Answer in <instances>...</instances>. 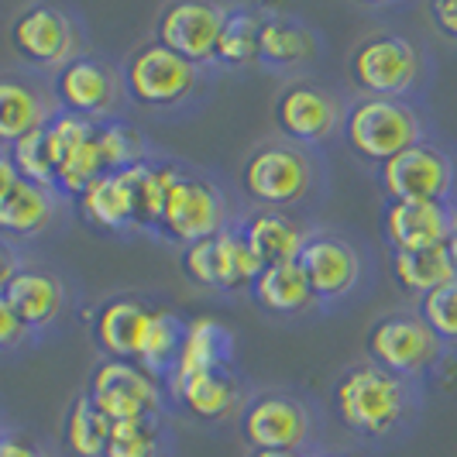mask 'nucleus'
Masks as SVG:
<instances>
[{
	"instance_id": "1",
	"label": "nucleus",
	"mask_w": 457,
	"mask_h": 457,
	"mask_svg": "<svg viewBox=\"0 0 457 457\" xmlns=\"http://www.w3.org/2000/svg\"><path fill=\"white\" fill-rule=\"evenodd\" d=\"M334 403L351 430L382 436L406 412V386L399 382V375H392L386 368L358 365L337 382Z\"/></svg>"
},
{
	"instance_id": "2",
	"label": "nucleus",
	"mask_w": 457,
	"mask_h": 457,
	"mask_svg": "<svg viewBox=\"0 0 457 457\" xmlns=\"http://www.w3.org/2000/svg\"><path fill=\"white\" fill-rule=\"evenodd\" d=\"M347 145L368 162L395 159L412 145H420V120L403 100L368 96L347 117Z\"/></svg>"
},
{
	"instance_id": "3",
	"label": "nucleus",
	"mask_w": 457,
	"mask_h": 457,
	"mask_svg": "<svg viewBox=\"0 0 457 457\" xmlns=\"http://www.w3.org/2000/svg\"><path fill=\"white\" fill-rule=\"evenodd\" d=\"M46 145L55 169V186L66 193L83 196V189L107 172L96 145V124L90 117L59 114L52 124H46Z\"/></svg>"
},
{
	"instance_id": "4",
	"label": "nucleus",
	"mask_w": 457,
	"mask_h": 457,
	"mask_svg": "<svg viewBox=\"0 0 457 457\" xmlns=\"http://www.w3.org/2000/svg\"><path fill=\"white\" fill-rule=\"evenodd\" d=\"M382 183L395 204H444L454 186V165L434 145H412L382 165Z\"/></svg>"
},
{
	"instance_id": "5",
	"label": "nucleus",
	"mask_w": 457,
	"mask_h": 457,
	"mask_svg": "<svg viewBox=\"0 0 457 457\" xmlns=\"http://www.w3.org/2000/svg\"><path fill=\"white\" fill-rule=\"evenodd\" d=\"M90 399L111 423H128V420H152L162 392L141 365L111 358L93 371Z\"/></svg>"
},
{
	"instance_id": "6",
	"label": "nucleus",
	"mask_w": 457,
	"mask_h": 457,
	"mask_svg": "<svg viewBox=\"0 0 457 457\" xmlns=\"http://www.w3.org/2000/svg\"><path fill=\"white\" fill-rule=\"evenodd\" d=\"M196 83V66L162 42L137 48L128 62V90L145 107H172Z\"/></svg>"
},
{
	"instance_id": "7",
	"label": "nucleus",
	"mask_w": 457,
	"mask_h": 457,
	"mask_svg": "<svg viewBox=\"0 0 457 457\" xmlns=\"http://www.w3.org/2000/svg\"><path fill=\"white\" fill-rule=\"evenodd\" d=\"M351 72H354V83L371 96L395 100L399 93H406L416 83L420 55L406 38L378 35V38H368L365 46L354 52Z\"/></svg>"
},
{
	"instance_id": "8",
	"label": "nucleus",
	"mask_w": 457,
	"mask_h": 457,
	"mask_svg": "<svg viewBox=\"0 0 457 457\" xmlns=\"http://www.w3.org/2000/svg\"><path fill=\"white\" fill-rule=\"evenodd\" d=\"M368 351L375 365L392 375H412L440 354V337L427 327L423 317H386L371 327Z\"/></svg>"
},
{
	"instance_id": "9",
	"label": "nucleus",
	"mask_w": 457,
	"mask_h": 457,
	"mask_svg": "<svg viewBox=\"0 0 457 457\" xmlns=\"http://www.w3.org/2000/svg\"><path fill=\"white\" fill-rule=\"evenodd\" d=\"M159 224L176 241H183L186 248L196 241H206V237H217L224 230V206H220L217 189L204 179L179 172V179L172 183L169 196H165Z\"/></svg>"
},
{
	"instance_id": "10",
	"label": "nucleus",
	"mask_w": 457,
	"mask_h": 457,
	"mask_svg": "<svg viewBox=\"0 0 457 457\" xmlns=\"http://www.w3.org/2000/svg\"><path fill=\"white\" fill-rule=\"evenodd\" d=\"M228 14L213 4H196V0H179L165 7L159 18V42L183 55L186 62H206L217 55V42L224 31Z\"/></svg>"
},
{
	"instance_id": "11",
	"label": "nucleus",
	"mask_w": 457,
	"mask_h": 457,
	"mask_svg": "<svg viewBox=\"0 0 457 457\" xmlns=\"http://www.w3.org/2000/svg\"><path fill=\"white\" fill-rule=\"evenodd\" d=\"M245 189L258 204H296L299 196H306V189H310V165L299 152L282 148V145L258 148L245 165Z\"/></svg>"
},
{
	"instance_id": "12",
	"label": "nucleus",
	"mask_w": 457,
	"mask_h": 457,
	"mask_svg": "<svg viewBox=\"0 0 457 457\" xmlns=\"http://www.w3.org/2000/svg\"><path fill=\"white\" fill-rule=\"evenodd\" d=\"M11 42L31 62H66L76 46V35L59 7L38 4L18 14V21L11 28Z\"/></svg>"
},
{
	"instance_id": "13",
	"label": "nucleus",
	"mask_w": 457,
	"mask_h": 457,
	"mask_svg": "<svg viewBox=\"0 0 457 457\" xmlns=\"http://www.w3.org/2000/svg\"><path fill=\"white\" fill-rule=\"evenodd\" d=\"M454 230L451 210L444 204H395L386 210V237L395 252H427L447 245Z\"/></svg>"
},
{
	"instance_id": "14",
	"label": "nucleus",
	"mask_w": 457,
	"mask_h": 457,
	"mask_svg": "<svg viewBox=\"0 0 457 457\" xmlns=\"http://www.w3.org/2000/svg\"><path fill=\"white\" fill-rule=\"evenodd\" d=\"M299 269L310 282V293L320 299H337L358 282V254L337 237H313L299 252Z\"/></svg>"
},
{
	"instance_id": "15",
	"label": "nucleus",
	"mask_w": 457,
	"mask_h": 457,
	"mask_svg": "<svg viewBox=\"0 0 457 457\" xmlns=\"http://www.w3.org/2000/svg\"><path fill=\"white\" fill-rule=\"evenodd\" d=\"M245 436L254 451H296L306 436V410L286 395H265L245 412Z\"/></svg>"
},
{
	"instance_id": "16",
	"label": "nucleus",
	"mask_w": 457,
	"mask_h": 457,
	"mask_svg": "<svg viewBox=\"0 0 457 457\" xmlns=\"http://www.w3.org/2000/svg\"><path fill=\"white\" fill-rule=\"evenodd\" d=\"M141 165V162H137ZM137 165L120 172H104L96 183H90L79 196L83 213L100 228H128L137 224L141 206H137Z\"/></svg>"
},
{
	"instance_id": "17",
	"label": "nucleus",
	"mask_w": 457,
	"mask_h": 457,
	"mask_svg": "<svg viewBox=\"0 0 457 457\" xmlns=\"http://www.w3.org/2000/svg\"><path fill=\"white\" fill-rule=\"evenodd\" d=\"M275 120L278 128L289 137H299V141H320L334 120H337V107L334 100L320 93L317 87H289V90L278 96L275 104Z\"/></svg>"
},
{
	"instance_id": "18",
	"label": "nucleus",
	"mask_w": 457,
	"mask_h": 457,
	"mask_svg": "<svg viewBox=\"0 0 457 457\" xmlns=\"http://www.w3.org/2000/svg\"><path fill=\"white\" fill-rule=\"evenodd\" d=\"M114 83L111 72L93 59H69L59 72V100L69 107V114L93 117L111 107Z\"/></svg>"
},
{
	"instance_id": "19",
	"label": "nucleus",
	"mask_w": 457,
	"mask_h": 457,
	"mask_svg": "<svg viewBox=\"0 0 457 457\" xmlns=\"http://www.w3.org/2000/svg\"><path fill=\"white\" fill-rule=\"evenodd\" d=\"M4 299L24 327H46L62 310V286L46 272H14L4 286Z\"/></svg>"
},
{
	"instance_id": "20",
	"label": "nucleus",
	"mask_w": 457,
	"mask_h": 457,
	"mask_svg": "<svg viewBox=\"0 0 457 457\" xmlns=\"http://www.w3.org/2000/svg\"><path fill=\"white\" fill-rule=\"evenodd\" d=\"M228 358L230 334L224 330V323H217L213 317H196L193 323H186L183 347H179V358H176V378L220 371V365Z\"/></svg>"
},
{
	"instance_id": "21",
	"label": "nucleus",
	"mask_w": 457,
	"mask_h": 457,
	"mask_svg": "<svg viewBox=\"0 0 457 457\" xmlns=\"http://www.w3.org/2000/svg\"><path fill=\"white\" fill-rule=\"evenodd\" d=\"M148 306H141L137 299H114L100 310L96 317V344L111 354V358H135L137 341H141V330L148 323Z\"/></svg>"
},
{
	"instance_id": "22",
	"label": "nucleus",
	"mask_w": 457,
	"mask_h": 457,
	"mask_svg": "<svg viewBox=\"0 0 457 457\" xmlns=\"http://www.w3.org/2000/svg\"><path fill=\"white\" fill-rule=\"evenodd\" d=\"M245 241L248 248L258 254L262 265H278V262H299L303 252V230L296 228L293 217L278 213V210H265L258 213L248 230H245Z\"/></svg>"
},
{
	"instance_id": "23",
	"label": "nucleus",
	"mask_w": 457,
	"mask_h": 457,
	"mask_svg": "<svg viewBox=\"0 0 457 457\" xmlns=\"http://www.w3.org/2000/svg\"><path fill=\"white\" fill-rule=\"evenodd\" d=\"M392 272H395V282L416 296H430L457 278L447 245L427 248V252H395L392 254Z\"/></svg>"
},
{
	"instance_id": "24",
	"label": "nucleus",
	"mask_w": 457,
	"mask_h": 457,
	"mask_svg": "<svg viewBox=\"0 0 457 457\" xmlns=\"http://www.w3.org/2000/svg\"><path fill=\"white\" fill-rule=\"evenodd\" d=\"M254 299L272 310V313H296L303 306H310V282L299 269V262H278V265H265L262 275L254 278Z\"/></svg>"
},
{
	"instance_id": "25",
	"label": "nucleus",
	"mask_w": 457,
	"mask_h": 457,
	"mask_svg": "<svg viewBox=\"0 0 457 457\" xmlns=\"http://www.w3.org/2000/svg\"><path fill=\"white\" fill-rule=\"evenodd\" d=\"M38 128H46L42 96L21 79H0V141L14 145Z\"/></svg>"
},
{
	"instance_id": "26",
	"label": "nucleus",
	"mask_w": 457,
	"mask_h": 457,
	"mask_svg": "<svg viewBox=\"0 0 457 457\" xmlns=\"http://www.w3.org/2000/svg\"><path fill=\"white\" fill-rule=\"evenodd\" d=\"M48 217H52V196L46 186L18 179L11 186V193L0 200V230L4 234H14V237L35 234L46 228Z\"/></svg>"
},
{
	"instance_id": "27",
	"label": "nucleus",
	"mask_w": 457,
	"mask_h": 457,
	"mask_svg": "<svg viewBox=\"0 0 457 457\" xmlns=\"http://www.w3.org/2000/svg\"><path fill=\"white\" fill-rule=\"evenodd\" d=\"M176 395L183 399L189 410L204 420H217L224 412L234 410L237 403V389L224 371H204V375H186V378H172Z\"/></svg>"
},
{
	"instance_id": "28",
	"label": "nucleus",
	"mask_w": 457,
	"mask_h": 457,
	"mask_svg": "<svg viewBox=\"0 0 457 457\" xmlns=\"http://www.w3.org/2000/svg\"><path fill=\"white\" fill-rule=\"evenodd\" d=\"M111 420L93 406L90 395H79L66 416V447L76 457H104L111 440Z\"/></svg>"
},
{
	"instance_id": "29",
	"label": "nucleus",
	"mask_w": 457,
	"mask_h": 457,
	"mask_svg": "<svg viewBox=\"0 0 457 457\" xmlns=\"http://www.w3.org/2000/svg\"><path fill=\"white\" fill-rule=\"evenodd\" d=\"M213 252H217V289H241L262 275V262L258 254L248 248L245 234H234V230H220L213 237Z\"/></svg>"
},
{
	"instance_id": "30",
	"label": "nucleus",
	"mask_w": 457,
	"mask_h": 457,
	"mask_svg": "<svg viewBox=\"0 0 457 457\" xmlns=\"http://www.w3.org/2000/svg\"><path fill=\"white\" fill-rule=\"evenodd\" d=\"M186 327L172 313L165 310H152L148 323L141 330V341H137L135 361H141L145 368H162L169 365L172 358H179V347H183Z\"/></svg>"
},
{
	"instance_id": "31",
	"label": "nucleus",
	"mask_w": 457,
	"mask_h": 457,
	"mask_svg": "<svg viewBox=\"0 0 457 457\" xmlns=\"http://www.w3.org/2000/svg\"><path fill=\"white\" fill-rule=\"evenodd\" d=\"M310 52H313V42H310L306 28L286 21V18H272L262 24L258 59H265L272 66H293L299 59H306Z\"/></svg>"
},
{
	"instance_id": "32",
	"label": "nucleus",
	"mask_w": 457,
	"mask_h": 457,
	"mask_svg": "<svg viewBox=\"0 0 457 457\" xmlns=\"http://www.w3.org/2000/svg\"><path fill=\"white\" fill-rule=\"evenodd\" d=\"M262 18L254 11H230L220 42H217V59L228 66H245L258 59V42H262Z\"/></svg>"
},
{
	"instance_id": "33",
	"label": "nucleus",
	"mask_w": 457,
	"mask_h": 457,
	"mask_svg": "<svg viewBox=\"0 0 457 457\" xmlns=\"http://www.w3.org/2000/svg\"><path fill=\"white\" fill-rule=\"evenodd\" d=\"M176 179H179V169L172 165H145V162L137 165V206H141L137 224H159L165 196Z\"/></svg>"
},
{
	"instance_id": "34",
	"label": "nucleus",
	"mask_w": 457,
	"mask_h": 457,
	"mask_svg": "<svg viewBox=\"0 0 457 457\" xmlns=\"http://www.w3.org/2000/svg\"><path fill=\"white\" fill-rule=\"evenodd\" d=\"M11 162H14V169H18V176L24 183L46 186V189L55 186V169H52V159H48L46 128H38V131L24 135L21 141H14Z\"/></svg>"
},
{
	"instance_id": "35",
	"label": "nucleus",
	"mask_w": 457,
	"mask_h": 457,
	"mask_svg": "<svg viewBox=\"0 0 457 457\" xmlns=\"http://www.w3.org/2000/svg\"><path fill=\"white\" fill-rule=\"evenodd\" d=\"M96 145H100V159L107 172H120V169H131L137 165L141 155V135L128 124H100L96 128Z\"/></svg>"
},
{
	"instance_id": "36",
	"label": "nucleus",
	"mask_w": 457,
	"mask_h": 457,
	"mask_svg": "<svg viewBox=\"0 0 457 457\" xmlns=\"http://www.w3.org/2000/svg\"><path fill=\"white\" fill-rule=\"evenodd\" d=\"M104 457H155V430L152 420H128L111 427Z\"/></svg>"
},
{
	"instance_id": "37",
	"label": "nucleus",
	"mask_w": 457,
	"mask_h": 457,
	"mask_svg": "<svg viewBox=\"0 0 457 457\" xmlns=\"http://www.w3.org/2000/svg\"><path fill=\"white\" fill-rule=\"evenodd\" d=\"M423 320L440 341H457V278L423 296Z\"/></svg>"
},
{
	"instance_id": "38",
	"label": "nucleus",
	"mask_w": 457,
	"mask_h": 457,
	"mask_svg": "<svg viewBox=\"0 0 457 457\" xmlns=\"http://www.w3.org/2000/svg\"><path fill=\"white\" fill-rule=\"evenodd\" d=\"M183 265H186V272L193 275L196 282H204V286H217V252H213V237L189 245L186 254H183Z\"/></svg>"
},
{
	"instance_id": "39",
	"label": "nucleus",
	"mask_w": 457,
	"mask_h": 457,
	"mask_svg": "<svg viewBox=\"0 0 457 457\" xmlns=\"http://www.w3.org/2000/svg\"><path fill=\"white\" fill-rule=\"evenodd\" d=\"M24 327L21 317L14 313V306L4 299V293H0V347H11V344H18L24 337Z\"/></svg>"
},
{
	"instance_id": "40",
	"label": "nucleus",
	"mask_w": 457,
	"mask_h": 457,
	"mask_svg": "<svg viewBox=\"0 0 457 457\" xmlns=\"http://www.w3.org/2000/svg\"><path fill=\"white\" fill-rule=\"evenodd\" d=\"M430 18H434L436 28L447 38H457V0H436V4H430Z\"/></svg>"
},
{
	"instance_id": "41",
	"label": "nucleus",
	"mask_w": 457,
	"mask_h": 457,
	"mask_svg": "<svg viewBox=\"0 0 457 457\" xmlns=\"http://www.w3.org/2000/svg\"><path fill=\"white\" fill-rule=\"evenodd\" d=\"M0 457H42L24 436H0Z\"/></svg>"
},
{
	"instance_id": "42",
	"label": "nucleus",
	"mask_w": 457,
	"mask_h": 457,
	"mask_svg": "<svg viewBox=\"0 0 457 457\" xmlns=\"http://www.w3.org/2000/svg\"><path fill=\"white\" fill-rule=\"evenodd\" d=\"M21 176H18V169H14V162H11V155H4L0 152V200L11 193V186L18 183Z\"/></svg>"
},
{
	"instance_id": "43",
	"label": "nucleus",
	"mask_w": 457,
	"mask_h": 457,
	"mask_svg": "<svg viewBox=\"0 0 457 457\" xmlns=\"http://www.w3.org/2000/svg\"><path fill=\"white\" fill-rule=\"evenodd\" d=\"M14 275V269H11V258L4 254V248H0V293H4V286H7V278Z\"/></svg>"
},
{
	"instance_id": "44",
	"label": "nucleus",
	"mask_w": 457,
	"mask_h": 457,
	"mask_svg": "<svg viewBox=\"0 0 457 457\" xmlns=\"http://www.w3.org/2000/svg\"><path fill=\"white\" fill-rule=\"evenodd\" d=\"M447 254H451V265H454V272H457V228L451 230V237H447Z\"/></svg>"
},
{
	"instance_id": "45",
	"label": "nucleus",
	"mask_w": 457,
	"mask_h": 457,
	"mask_svg": "<svg viewBox=\"0 0 457 457\" xmlns=\"http://www.w3.org/2000/svg\"><path fill=\"white\" fill-rule=\"evenodd\" d=\"M254 457H303L299 451H254Z\"/></svg>"
}]
</instances>
